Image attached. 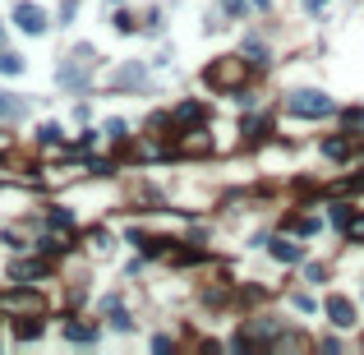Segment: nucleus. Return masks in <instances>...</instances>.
<instances>
[{
    "instance_id": "nucleus-1",
    "label": "nucleus",
    "mask_w": 364,
    "mask_h": 355,
    "mask_svg": "<svg viewBox=\"0 0 364 355\" xmlns=\"http://www.w3.org/2000/svg\"><path fill=\"white\" fill-rule=\"evenodd\" d=\"M286 111L300 116V120H323V116L337 111V102H332L328 92H318V88H295L286 97Z\"/></svg>"
},
{
    "instance_id": "nucleus-2",
    "label": "nucleus",
    "mask_w": 364,
    "mask_h": 355,
    "mask_svg": "<svg viewBox=\"0 0 364 355\" xmlns=\"http://www.w3.org/2000/svg\"><path fill=\"white\" fill-rule=\"evenodd\" d=\"M203 78H208V88H244V78H249V60L221 56V60H212V65L203 69Z\"/></svg>"
},
{
    "instance_id": "nucleus-3",
    "label": "nucleus",
    "mask_w": 364,
    "mask_h": 355,
    "mask_svg": "<svg viewBox=\"0 0 364 355\" xmlns=\"http://www.w3.org/2000/svg\"><path fill=\"white\" fill-rule=\"evenodd\" d=\"M14 23H19L23 33L42 37L46 33V10H42V5H33V0H19V5H14Z\"/></svg>"
},
{
    "instance_id": "nucleus-4",
    "label": "nucleus",
    "mask_w": 364,
    "mask_h": 355,
    "mask_svg": "<svg viewBox=\"0 0 364 355\" xmlns=\"http://www.w3.org/2000/svg\"><path fill=\"white\" fill-rule=\"evenodd\" d=\"M0 309L5 314H42V295H33V291H10V295H0Z\"/></svg>"
},
{
    "instance_id": "nucleus-5",
    "label": "nucleus",
    "mask_w": 364,
    "mask_h": 355,
    "mask_svg": "<svg viewBox=\"0 0 364 355\" xmlns=\"http://www.w3.org/2000/svg\"><path fill=\"white\" fill-rule=\"evenodd\" d=\"M148 83V69L139 65V60H130V65L111 69V88H144Z\"/></svg>"
},
{
    "instance_id": "nucleus-6",
    "label": "nucleus",
    "mask_w": 364,
    "mask_h": 355,
    "mask_svg": "<svg viewBox=\"0 0 364 355\" xmlns=\"http://www.w3.org/2000/svg\"><path fill=\"white\" fill-rule=\"evenodd\" d=\"M88 74H92V65L88 60H78V56H69L65 65H60V83H65V88H83Z\"/></svg>"
},
{
    "instance_id": "nucleus-7",
    "label": "nucleus",
    "mask_w": 364,
    "mask_h": 355,
    "mask_svg": "<svg viewBox=\"0 0 364 355\" xmlns=\"http://www.w3.org/2000/svg\"><path fill=\"white\" fill-rule=\"evenodd\" d=\"M328 319H332V328H355V323H360V319H355V305L346 295H332L328 300Z\"/></svg>"
},
{
    "instance_id": "nucleus-8",
    "label": "nucleus",
    "mask_w": 364,
    "mask_h": 355,
    "mask_svg": "<svg viewBox=\"0 0 364 355\" xmlns=\"http://www.w3.org/2000/svg\"><path fill=\"white\" fill-rule=\"evenodd\" d=\"M180 153H194V157L212 153V134L203 130V125H199V130H185V134H180Z\"/></svg>"
},
{
    "instance_id": "nucleus-9",
    "label": "nucleus",
    "mask_w": 364,
    "mask_h": 355,
    "mask_svg": "<svg viewBox=\"0 0 364 355\" xmlns=\"http://www.w3.org/2000/svg\"><path fill=\"white\" fill-rule=\"evenodd\" d=\"M46 258H28V263H10V277L14 281H46Z\"/></svg>"
},
{
    "instance_id": "nucleus-10",
    "label": "nucleus",
    "mask_w": 364,
    "mask_h": 355,
    "mask_svg": "<svg viewBox=\"0 0 364 355\" xmlns=\"http://www.w3.org/2000/svg\"><path fill=\"white\" fill-rule=\"evenodd\" d=\"M267 249H272L276 263H300V258H304V249H300L290 235H281V240H267Z\"/></svg>"
},
{
    "instance_id": "nucleus-11",
    "label": "nucleus",
    "mask_w": 364,
    "mask_h": 355,
    "mask_svg": "<svg viewBox=\"0 0 364 355\" xmlns=\"http://www.w3.org/2000/svg\"><path fill=\"white\" fill-rule=\"evenodd\" d=\"M23 111H28V102H23L19 92H0V120H5V125L23 120Z\"/></svg>"
},
{
    "instance_id": "nucleus-12",
    "label": "nucleus",
    "mask_w": 364,
    "mask_h": 355,
    "mask_svg": "<svg viewBox=\"0 0 364 355\" xmlns=\"http://www.w3.org/2000/svg\"><path fill=\"white\" fill-rule=\"evenodd\" d=\"M208 120V111H203L199 102H185V106H176V125H203Z\"/></svg>"
},
{
    "instance_id": "nucleus-13",
    "label": "nucleus",
    "mask_w": 364,
    "mask_h": 355,
    "mask_svg": "<svg viewBox=\"0 0 364 355\" xmlns=\"http://www.w3.org/2000/svg\"><path fill=\"white\" fill-rule=\"evenodd\" d=\"M351 217H355L351 203H332V208H328V222L337 226V231H346V226H351Z\"/></svg>"
},
{
    "instance_id": "nucleus-14",
    "label": "nucleus",
    "mask_w": 364,
    "mask_h": 355,
    "mask_svg": "<svg viewBox=\"0 0 364 355\" xmlns=\"http://www.w3.org/2000/svg\"><path fill=\"white\" fill-rule=\"evenodd\" d=\"M14 337H19V342H37V337H42V319H23V323H14Z\"/></svg>"
},
{
    "instance_id": "nucleus-15",
    "label": "nucleus",
    "mask_w": 364,
    "mask_h": 355,
    "mask_svg": "<svg viewBox=\"0 0 364 355\" xmlns=\"http://www.w3.org/2000/svg\"><path fill=\"white\" fill-rule=\"evenodd\" d=\"M0 74H23V56L19 51H5V46H0Z\"/></svg>"
},
{
    "instance_id": "nucleus-16",
    "label": "nucleus",
    "mask_w": 364,
    "mask_h": 355,
    "mask_svg": "<svg viewBox=\"0 0 364 355\" xmlns=\"http://www.w3.org/2000/svg\"><path fill=\"white\" fill-rule=\"evenodd\" d=\"M65 337H69V342H92L97 328H88V323H65Z\"/></svg>"
},
{
    "instance_id": "nucleus-17",
    "label": "nucleus",
    "mask_w": 364,
    "mask_h": 355,
    "mask_svg": "<svg viewBox=\"0 0 364 355\" xmlns=\"http://www.w3.org/2000/svg\"><path fill=\"white\" fill-rule=\"evenodd\" d=\"M106 314H111V328H120V333H130V328H134V323H130V314H125L120 305H115V300L106 305Z\"/></svg>"
},
{
    "instance_id": "nucleus-18",
    "label": "nucleus",
    "mask_w": 364,
    "mask_h": 355,
    "mask_svg": "<svg viewBox=\"0 0 364 355\" xmlns=\"http://www.w3.org/2000/svg\"><path fill=\"white\" fill-rule=\"evenodd\" d=\"M37 249H42V254H65L69 240H60V235H42V240H37Z\"/></svg>"
},
{
    "instance_id": "nucleus-19",
    "label": "nucleus",
    "mask_w": 364,
    "mask_h": 355,
    "mask_svg": "<svg viewBox=\"0 0 364 355\" xmlns=\"http://www.w3.org/2000/svg\"><path fill=\"white\" fill-rule=\"evenodd\" d=\"M37 144H46V148H55V144H60V125H55V120H46V125H42V130H37Z\"/></svg>"
},
{
    "instance_id": "nucleus-20",
    "label": "nucleus",
    "mask_w": 364,
    "mask_h": 355,
    "mask_svg": "<svg viewBox=\"0 0 364 355\" xmlns=\"http://www.w3.org/2000/svg\"><path fill=\"white\" fill-rule=\"evenodd\" d=\"M346 153H351V144H346V139H328V144H323V157H332V162H342Z\"/></svg>"
},
{
    "instance_id": "nucleus-21",
    "label": "nucleus",
    "mask_w": 364,
    "mask_h": 355,
    "mask_svg": "<svg viewBox=\"0 0 364 355\" xmlns=\"http://www.w3.org/2000/svg\"><path fill=\"white\" fill-rule=\"evenodd\" d=\"M290 231H295V235H314V231H318V217H290Z\"/></svg>"
},
{
    "instance_id": "nucleus-22",
    "label": "nucleus",
    "mask_w": 364,
    "mask_h": 355,
    "mask_svg": "<svg viewBox=\"0 0 364 355\" xmlns=\"http://www.w3.org/2000/svg\"><path fill=\"white\" fill-rule=\"evenodd\" d=\"M244 56H249V65H267V46L263 42H249V46H244Z\"/></svg>"
},
{
    "instance_id": "nucleus-23",
    "label": "nucleus",
    "mask_w": 364,
    "mask_h": 355,
    "mask_svg": "<svg viewBox=\"0 0 364 355\" xmlns=\"http://www.w3.org/2000/svg\"><path fill=\"white\" fill-rule=\"evenodd\" d=\"M51 226L55 231H74V217H69L65 208H51Z\"/></svg>"
},
{
    "instance_id": "nucleus-24",
    "label": "nucleus",
    "mask_w": 364,
    "mask_h": 355,
    "mask_svg": "<svg viewBox=\"0 0 364 355\" xmlns=\"http://www.w3.org/2000/svg\"><path fill=\"white\" fill-rule=\"evenodd\" d=\"M346 240H355V244L364 240V212H360V217H351V226H346Z\"/></svg>"
},
{
    "instance_id": "nucleus-25",
    "label": "nucleus",
    "mask_w": 364,
    "mask_h": 355,
    "mask_svg": "<svg viewBox=\"0 0 364 355\" xmlns=\"http://www.w3.org/2000/svg\"><path fill=\"white\" fill-rule=\"evenodd\" d=\"M106 134L115 139V144H125V134H130V125H125V120H106Z\"/></svg>"
},
{
    "instance_id": "nucleus-26",
    "label": "nucleus",
    "mask_w": 364,
    "mask_h": 355,
    "mask_svg": "<svg viewBox=\"0 0 364 355\" xmlns=\"http://www.w3.org/2000/svg\"><path fill=\"white\" fill-rule=\"evenodd\" d=\"M69 19H78V0H65V5H60V23H69Z\"/></svg>"
},
{
    "instance_id": "nucleus-27",
    "label": "nucleus",
    "mask_w": 364,
    "mask_h": 355,
    "mask_svg": "<svg viewBox=\"0 0 364 355\" xmlns=\"http://www.w3.org/2000/svg\"><path fill=\"white\" fill-rule=\"evenodd\" d=\"M221 10L231 14V19H240V14H244V5H240V0H221Z\"/></svg>"
},
{
    "instance_id": "nucleus-28",
    "label": "nucleus",
    "mask_w": 364,
    "mask_h": 355,
    "mask_svg": "<svg viewBox=\"0 0 364 355\" xmlns=\"http://www.w3.org/2000/svg\"><path fill=\"white\" fill-rule=\"evenodd\" d=\"M295 309H300V314H314V309H318V305H314L309 295H295Z\"/></svg>"
},
{
    "instance_id": "nucleus-29",
    "label": "nucleus",
    "mask_w": 364,
    "mask_h": 355,
    "mask_svg": "<svg viewBox=\"0 0 364 355\" xmlns=\"http://www.w3.org/2000/svg\"><path fill=\"white\" fill-rule=\"evenodd\" d=\"M346 125H351V130H360V125H364V111H351V116H346Z\"/></svg>"
},
{
    "instance_id": "nucleus-30",
    "label": "nucleus",
    "mask_w": 364,
    "mask_h": 355,
    "mask_svg": "<svg viewBox=\"0 0 364 355\" xmlns=\"http://www.w3.org/2000/svg\"><path fill=\"white\" fill-rule=\"evenodd\" d=\"M304 5H309V10H323V5H328V0H304Z\"/></svg>"
},
{
    "instance_id": "nucleus-31",
    "label": "nucleus",
    "mask_w": 364,
    "mask_h": 355,
    "mask_svg": "<svg viewBox=\"0 0 364 355\" xmlns=\"http://www.w3.org/2000/svg\"><path fill=\"white\" fill-rule=\"evenodd\" d=\"M249 5H258V10H267V5H272V0H249Z\"/></svg>"
},
{
    "instance_id": "nucleus-32",
    "label": "nucleus",
    "mask_w": 364,
    "mask_h": 355,
    "mask_svg": "<svg viewBox=\"0 0 364 355\" xmlns=\"http://www.w3.org/2000/svg\"><path fill=\"white\" fill-rule=\"evenodd\" d=\"M0 46H5V23H0Z\"/></svg>"
},
{
    "instance_id": "nucleus-33",
    "label": "nucleus",
    "mask_w": 364,
    "mask_h": 355,
    "mask_svg": "<svg viewBox=\"0 0 364 355\" xmlns=\"http://www.w3.org/2000/svg\"><path fill=\"white\" fill-rule=\"evenodd\" d=\"M111 5H120V0H111Z\"/></svg>"
}]
</instances>
